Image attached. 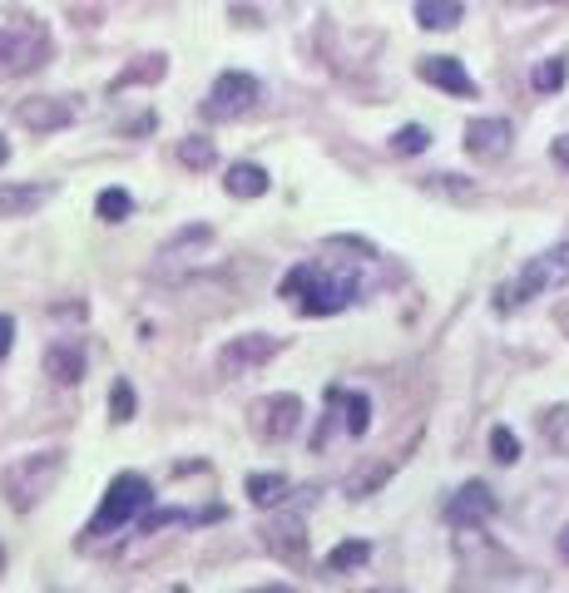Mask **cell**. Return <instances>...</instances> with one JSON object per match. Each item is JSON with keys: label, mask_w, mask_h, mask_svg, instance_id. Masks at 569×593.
I'll list each match as a JSON object with an SVG mask.
<instances>
[{"label": "cell", "mask_w": 569, "mask_h": 593, "mask_svg": "<svg viewBox=\"0 0 569 593\" xmlns=\"http://www.w3.org/2000/svg\"><path fill=\"white\" fill-rule=\"evenodd\" d=\"M302 316H337L352 302H361L367 282H361L357 267L347 262H298L278 287Z\"/></svg>", "instance_id": "cell-1"}, {"label": "cell", "mask_w": 569, "mask_h": 593, "mask_svg": "<svg viewBox=\"0 0 569 593\" xmlns=\"http://www.w3.org/2000/svg\"><path fill=\"white\" fill-rule=\"evenodd\" d=\"M51 59V25L35 10L0 15V79H21Z\"/></svg>", "instance_id": "cell-2"}, {"label": "cell", "mask_w": 569, "mask_h": 593, "mask_svg": "<svg viewBox=\"0 0 569 593\" xmlns=\"http://www.w3.org/2000/svg\"><path fill=\"white\" fill-rule=\"evenodd\" d=\"M149 504H154V484L144 480V474H134V470L114 474L100 510H94V519L85 524V539H114L120 529L140 524L144 514H149Z\"/></svg>", "instance_id": "cell-3"}, {"label": "cell", "mask_w": 569, "mask_h": 593, "mask_svg": "<svg viewBox=\"0 0 569 593\" xmlns=\"http://www.w3.org/2000/svg\"><path fill=\"white\" fill-rule=\"evenodd\" d=\"M60 474H65V450L21 455V460H11L5 474H0V494H5V504H11L15 514H25L60 484Z\"/></svg>", "instance_id": "cell-4"}, {"label": "cell", "mask_w": 569, "mask_h": 593, "mask_svg": "<svg viewBox=\"0 0 569 593\" xmlns=\"http://www.w3.org/2000/svg\"><path fill=\"white\" fill-rule=\"evenodd\" d=\"M569 282V243L549 247V253L529 257L525 267H520L515 282L495 287V312H515V306L535 302L539 292H549V287H565Z\"/></svg>", "instance_id": "cell-5"}, {"label": "cell", "mask_w": 569, "mask_h": 593, "mask_svg": "<svg viewBox=\"0 0 569 593\" xmlns=\"http://www.w3.org/2000/svg\"><path fill=\"white\" fill-rule=\"evenodd\" d=\"M248 430L258 435L263 445H282L302 430V401L292 391H278V395H263V401L248 405Z\"/></svg>", "instance_id": "cell-6"}, {"label": "cell", "mask_w": 569, "mask_h": 593, "mask_svg": "<svg viewBox=\"0 0 569 593\" xmlns=\"http://www.w3.org/2000/svg\"><path fill=\"white\" fill-rule=\"evenodd\" d=\"M258 99H263V85L253 75H243V69H228V75H219L213 79V89H209V99H203V119H243V114H253L258 109Z\"/></svg>", "instance_id": "cell-7"}, {"label": "cell", "mask_w": 569, "mask_h": 593, "mask_svg": "<svg viewBox=\"0 0 569 593\" xmlns=\"http://www.w3.org/2000/svg\"><path fill=\"white\" fill-rule=\"evenodd\" d=\"M278 351H282L278 336H263V332L233 336V342L223 346V356H219V371L228 376V381H238V376H248V371H258V366H268Z\"/></svg>", "instance_id": "cell-8"}, {"label": "cell", "mask_w": 569, "mask_h": 593, "mask_svg": "<svg viewBox=\"0 0 569 593\" xmlns=\"http://www.w3.org/2000/svg\"><path fill=\"white\" fill-rule=\"evenodd\" d=\"M495 510H500L495 490H490L486 480H470V484H460V490L450 494L446 524H450V529H480L486 519H495Z\"/></svg>", "instance_id": "cell-9"}, {"label": "cell", "mask_w": 569, "mask_h": 593, "mask_svg": "<svg viewBox=\"0 0 569 593\" xmlns=\"http://www.w3.org/2000/svg\"><path fill=\"white\" fill-rule=\"evenodd\" d=\"M510 138H515L510 119H500V114L470 119V124H466V154L480 158V164H495V158L510 154Z\"/></svg>", "instance_id": "cell-10"}, {"label": "cell", "mask_w": 569, "mask_h": 593, "mask_svg": "<svg viewBox=\"0 0 569 593\" xmlns=\"http://www.w3.org/2000/svg\"><path fill=\"white\" fill-rule=\"evenodd\" d=\"M75 114L80 109L70 104V99H55V94H41V99H25L21 109H15V119H21L31 134H55V128H70Z\"/></svg>", "instance_id": "cell-11"}, {"label": "cell", "mask_w": 569, "mask_h": 593, "mask_svg": "<svg viewBox=\"0 0 569 593\" xmlns=\"http://www.w3.org/2000/svg\"><path fill=\"white\" fill-rule=\"evenodd\" d=\"M416 75L426 79V85H436V89H446V94H456V99H476V79L466 75V65L460 59H450V55H426L416 65Z\"/></svg>", "instance_id": "cell-12"}, {"label": "cell", "mask_w": 569, "mask_h": 593, "mask_svg": "<svg viewBox=\"0 0 569 593\" xmlns=\"http://www.w3.org/2000/svg\"><path fill=\"white\" fill-rule=\"evenodd\" d=\"M263 544H268V553H278L282 563H302V559H308V534H302V519H298V514L268 519V529H263Z\"/></svg>", "instance_id": "cell-13"}, {"label": "cell", "mask_w": 569, "mask_h": 593, "mask_svg": "<svg viewBox=\"0 0 569 593\" xmlns=\"http://www.w3.org/2000/svg\"><path fill=\"white\" fill-rule=\"evenodd\" d=\"M45 376H51L55 385H80L85 381V346L75 342V336L51 342V351H45Z\"/></svg>", "instance_id": "cell-14"}, {"label": "cell", "mask_w": 569, "mask_h": 593, "mask_svg": "<svg viewBox=\"0 0 569 593\" xmlns=\"http://www.w3.org/2000/svg\"><path fill=\"white\" fill-rule=\"evenodd\" d=\"M292 494H302V490H292V480L288 474H278V470H268V474H248V500L258 504V510H282V504L292 500Z\"/></svg>", "instance_id": "cell-15"}, {"label": "cell", "mask_w": 569, "mask_h": 593, "mask_svg": "<svg viewBox=\"0 0 569 593\" xmlns=\"http://www.w3.org/2000/svg\"><path fill=\"white\" fill-rule=\"evenodd\" d=\"M45 198H51V188H45V183H0V217L35 213Z\"/></svg>", "instance_id": "cell-16"}, {"label": "cell", "mask_w": 569, "mask_h": 593, "mask_svg": "<svg viewBox=\"0 0 569 593\" xmlns=\"http://www.w3.org/2000/svg\"><path fill=\"white\" fill-rule=\"evenodd\" d=\"M223 188H228L233 198H263L272 188V178H268V168H258V164H233L228 174H223Z\"/></svg>", "instance_id": "cell-17"}, {"label": "cell", "mask_w": 569, "mask_h": 593, "mask_svg": "<svg viewBox=\"0 0 569 593\" xmlns=\"http://www.w3.org/2000/svg\"><path fill=\"white\" fill-rule=\"evenodd\" d=\"M327 401H337L342 411H347V435H352V440H361V435H367V425H371V401H367V391H342V385H332Z\"/></svg>", "instance_id": "cell-18"}, {"label": "cell", "mask_w": 569, "mask_h": 593, "mask_svg": "<svg viewBox=\"0 0 569 593\" xmlns=\"http://www.w3.org/2000/svg\"><path fill=\"white\" fill-rule=\"evenodd\" d=\"M466 20L460 0H416V25L421 30H456Z\"/></svg>", "instance_id": "cell-19"}, {"label": "cell", "mask_w": 569, "mask_h": 593, "mask_svg": "<svg viewBox=\"0 0 569 593\" xmlns=\"http://www.w3.org/2000/svg\"><path fill=\"white\" fill-rule=\"evenodd\" d=\"M164 69H169V59H164V55H140V59H134V65L110 85V94H120V89H130V85H154V79H164Z\"/></svg>", "instance_id": "cell-20"}, {"label": "cell", "mask_w": 569, "mask_h": 593, "mask_svg": "<svg viewBox=\"0 0 569 593\" xmlns=\"http://www.w3.org/2000/svg\"><path fill=\"white\" fill-rule=\"evenodd\" d=\"M565 79H569V59L565 55H549V59H539V65H535L529 89H535V94H559V89H565Z\"/></svg>", "instance_id": "cell-21"}, {"label": "cell", "mask_w": 569, "mask_h": 593, "mask_svg": "<svg viewBox=\"0 0 569 593\" xmlns=\"http://www.w3.org/2000/svg\"><path fill=\"white\" fill-rule=\"evenodd\" d=\"M213 243V227H203V223H193V227H183V233H174L169 243L159 247V257L164 262H174L179 253H189V247H209Z\"/></svg>", "instance_id": "cell-22"}, {"label": "cell", "mask_w": 569, "mask_h": 593, "mask_svg": "<svg viewBox=\"0 0 569 593\" xmlns=\"http://www.w3.org/2000/svg\"><path fill=\"white\" fill-rule=\"evenodd\" d=\"M213 158H219V148H213V138H203V134H193V138H183L179 144V164H189L193 174L213 168Z\"/></svg>", "instance_id": "cell-23"}, {"label": "cell", "mask_w": 569, "mask_h": 593, "mask_svg": "<svg viewBox=\"0 0 569 593\" xmlns=\"http://www.w3.org/2000/svg\"><path fill=\"white\" fill-rule=\"evenodd\" d=\"M94 213H100L104 223H124V217L134 213V198L124 193V188H104V193L94 198Z\"/></svg>", "instance_id": "cell-24"}, {"label": "cell", "mask_w": 569, "mask_h": 593, "mask_svg": "<svg viewBox=\"0 0 569 593\" xmlns=\"http://www.w3.org/2000/svg\"><path fill=\"white\" fill-rule=\"evenodd\" d=\"M367 559H371V544L352 539V544H337V549L327 553V569H332V573H347V569H361Z\"/></svg>", "instance_id": "cell-25"}, {"label": "cell", "mask_w": 569, "mask_h": 593, "mask_svg": "<svg viewBox=\"0 0 569 593\" xmlns=\"http://www.w3.org/2000/svg\"><path fill=\"white\" fill-rule=\"evenodd\" d=\"M426 148H431V128H421V124H406V128H397V134H391V154H397V158L426 154Z\"/></svg>", "instance_id": "cell-26"}, {"label": "cell", "mask_w": 569, "mask_h": 593, "mask_svg": "<svg viewBox=\"0 0 569 593\" xmlns=\"http://www.w3.org/2000/svg\"><path fill=\"white\" fill-rule=\"evenodd\" d=\"M110 421H134V385L130 381H114L110 385Z\"/></svg>", "instance_id": "cell-27"}, {"label": "cell", "mask_w": 569, "mask_h": 593, "mask_svg": "<svg viewBox=\"0 0 569 593\" xmlns=\"http://www.w3.org/2000/svg\"><path fill=\"white\" fill-rule=\"evenodd\" d=\"M490 455H495L500 465H515V460H520V440H515V430L495 425V430H490Z\"/></svg>", "instance_id": "cell-28"}, {"label": "cell", "mask_w": 569, "mask_h": 593, "mask_svg": "<svg viewBox=\"0 0 569 593\" xmlns=\"http://www.w3.org/2000/svg\"><path fill=\"white\" fill-rule=\"evenodd\" d=\"M11 342H15V316H5V312H0V361L11 356Z\"/></svg>", "instance_id": "cell-29"}, {"label": "cell", "mask_w": 569, "mask_h": 593, "mask_svg": "<svg viewBox=\"0 0 569 593\" xmlns=\"http://www.w3.org/2000/svg\"><path fill=\"white\" fill-rule=\"evenodd\" d=\"M549 154H555V164H565V168H569V134H565V138H555V144H549Z\"/></svg>", "instance_id": "cell-30"}, {"label": "cell", "mask_w": 569, "mask_h": 593, "mask_svg": "<svg viewBox=\"0 0 569 593\" xmlns=\"http://www.w3.org/2000/svg\"><path fill=\"white\" fill-rule=\"evenodd\" d=\"M559 559L569 563V524H565V529H559Z\"/></svg>", "instance_id": "cell-31"}, {"label": "cell", "mask_w": 569, "mask_h": 593, "mask_svg": "<svg viewBox=\"0 0 569 593\" xmlns=\"http://www.w3.org/2000/svg\"><path fill=\"white\" fill-rule=\"evenodd\" d=\"M510 5H565V0H510Z\"/></svg>", "instance_id": "cell-32"}, {"label": "cell", "mask_w": 569, "mask_h": 593, "mask_svg": "<svg viewBox=\"0 0 569 593\" xmlns=\"http://www.w3.org/2000/svg\"><path fill=\"white\" fill-rule=\"evenodd\" d=\"M11 164V144H5V138H0V168Z\"/></svg>", "instance_id": "cell-33"}, {"label": "cell", "mask_w": 569, "mask_h": 593, "mask_svg": "<svg viewBox=\"0 0 569 593\" xmlns=\"http://www.w3.org/2000/svg\"><path fill=\"white\" fill-rule=\"evenodd\" d=\"M0 573H5V553H0Z\"/></svg>", "instance_id": "cell-34"}]
</instances>
